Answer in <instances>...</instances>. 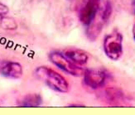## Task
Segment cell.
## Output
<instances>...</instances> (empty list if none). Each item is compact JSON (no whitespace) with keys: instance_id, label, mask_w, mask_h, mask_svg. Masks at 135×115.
Returning a JSON list of instances; mask_svg holds the SVG:
<instances>
[{"instance_id":"1","label":"cell","mask_w":135,"mask_h":115,"mask_svg":"<svg viewBox=\"0 0 135 115\" xmlns=\"http://www.w3.org/2000/svg\"><path fill=\"white\" fill-rule=\"evenodd\" d=\"M111 5L105 0H84L79 10V18L86 28L87 36L94 41L102 31L111 15Z\"/></svg>"},{"instance_id":"2","label":"cell","mask_w":135,"mask_h":115,"mask_svg":"<svg viewBox=\"0 0 135 115\" xmlns=\"http://www.w3.org/2000/svg\"><path fill=\"white\" fill-rule=\"evenodd\" d=\"M36 78L45 83L51 89L60 93H66L69 84L61 74L46 66H40L34 71Z\"/></svg>"},{"instance_id":"3","label":"cell","mask_w":135,"mask_h":115,"mask_svg":"<svg viewBox=\"0 0 135 115\" xmlns=\"http://www.w3.org/2000/svg\"><path fill=\"white\" fill-rule=\"evenodd\" d=\"M104 50L106 56L113 61H118L123 54V36L118 31L105 37Z\"/></svg>"},{"instance_id":"4","label":"cell","mask_w":135,"mask_h":115,"mask_svg":"<svg viewBox=\"0 0 135 115\" xmlns=\"http://www.w3.org/2000/svg\"><path fill=\"white\" fill-rule=\"evenodd\" d=\"M49 57L51 61L54 65L70 74L80 76L83 73H85L83 67L75 65L68 57H66L64 53L59 52V51H54V52H51L50 54Z\"/></svg>"},{"instance_id":"5","label":"cell","mask_w":135,"mask_h":115,"mask_svg":"<svg viewBox=\"0 0 135 115\" xmlns=\"http://www.w3.org/2000/svg\"><path fill=\"white\" fill-rule=\"evenodd\" d=\"M85 84L92 89H98L106 82L107 72L103 69H90L85 71Z\"/></svg>"},{"instance_id":"6","label":"cell","mask_w":135,"mask_h":115,"mask_svg":"<svg viewBox=\"0 0 135 115\" xmlns=\"http://www.w3.org/2000/svg\"><path fill=\"white\" fill-rule=\"evenodd\" d=\"M1 74L7 78L18 79L22 76V67L17 62L3 61L1 62Z\"/></svg>"},{"instance_id":"7","label":"cell","mask_w":135,"mask_h":115,"mask_svg":"<svg viewBox=\"0 0 135 115\" xmlns=\"http://www.w3.org/2000/svg\"><path fill=\"white\" fill-rule=\"evenodd\" d=\"M63 53L75 65L81 67H83L88 61L87 54L79 49H68Z\"/></svg>"},{"instance_id":"8","label":"cell","mask_w":135,"mask_h":115,"mask_svg":"<svg viewBox=\"0 0 135 115\" xmlns=\"http://www.w3.org/2000/svg\"><path fill=\"white\" fill-rule=\"evenodd\" d=\"M42 103V98L38 94H29L23 99L21 104L24 107H37Z\"/></svg>"}]
</instances>
